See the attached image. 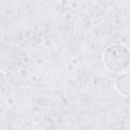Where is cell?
Here are the masks:
<instances>
[{
  "label": "cell",
  "instance_id": "1",
  "mask_svg": "<svg viewBox=\"0 0 130 130\" xmlns=\"http://www.w3.org/2000/svg\"><path fill=\"white\" fill-rule=\"evenodd\" d=\"M130 55L126 46L115 44L109 46L104 52L103 62L105 67L111 72H121L129 65Z\"/></svg>",
  "mask_w": 130,
  "mask_h": 130
},
{
  "label": "cell",
  "instance_id": "2",
  "mask_svg": "<svg viewBox=\"0 0 130 130\" xmlns=\"http://www.w3.org/2000/svg\"><path fill=\"white\" fill-rule=\"evenodd\" d=\"M115 86L117 91L122 95H129L130 92V81H129V73L125 72L120 74L115 82Z\"/></svg>",
  "mask_w": 130,
  "mask_h": 130
}]
</instances>
